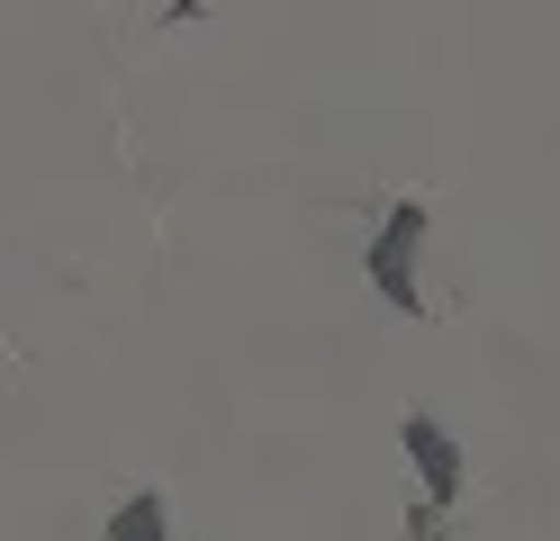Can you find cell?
<instances>
[{
  "label": "cell",
  "instance_id": "2",
  "mask_svg": "<svg viewBox=\"0 0 560 541\" xmlns=\"http://www.w3.org/2000/svg\"><path fill=\"white\" fill-rule=\"evenodd\" d=\"M407 460H416V479H425V496H434V505L462 496V443H452L434 415H407Z\"/></svg>",
  "mask_w": 560,
  "mask_h": 541
},
{
  "label": "cell",
  "instance_id": "1",
  "mask_svg": "<svg viewBox=\"0 0 560 541\" xmlns=\"http://www.w3.org/2000/svg\"><path fill=\"white\" fill-rule=\"evenodd\" d=\"M416 244H425V199H398L389 216H380V235H371V289H380L389 307H407V316L425 307V298H416V280H407Z\"/></svg>",
  "mask_w": 560,
  "mask_h": 541
},
{
  "label": "cell",
  "instance_id": "3",
  "mask_svg": "<svg viewBox=\"0 0 560 541\" xmlns=\"http://www.w3.org/2000/svg\"><path fill=\"white\" fill-rule=\"evenodd\" d=\"M109 541H172V505L154 487H136L118 515H109Z\"/></svg>",
  "mask_w": 560,
  "mask_h": 541
}]
</instances>
